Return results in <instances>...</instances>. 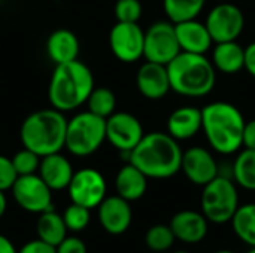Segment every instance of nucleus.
<instances>
[{
  "mask_svg": "<svg viewBox=\"0 0 255 253\" xmlns=\"http://www.w3.org/2000/svg\"><path fill=\"white\" fill-rule=\"evenodd\" d=\"M63 219H64V224L67 227L69 231H73V233H79L82 230H85L91 221V213H90V209L81 206V204H76V203H72L69 204L64 212H63Z\"/></svg>",
  "mask_w": 255,
  "mask_h": 253,
  "instance_id": "30",
  "label": "nucleus"
},
{
  "mask_svg": "<svg viewBox=\"0 0 255 253\" xmlns=\"http://www.w3.org/2000/svg\"><path fill=\"white\" fill-rule=\"evenodd\" d=\"M170 88L184 97H205L217 82V70L203 54L179 52L167 64Z\"/></svg>",
  "mask_w": 255,
  "mask_h": 253,
  "instance_id": "5",
  "label": "nucleus"
},
{
  "mask_svg": "<svg viewBox=\"0 0 255 253\" xmlns=\"http://www.w3.org/2000/svg\"><path fill=\"white\" fill-rule=\"evenodd\" d=\"M202 213L212 224H227L239 207L236 185L226 176H217L203 186L200 198Z\"/></svg>",
  "mask_w": 255,
  "mask_h": 253,
  "instance_id": "7",
  "label": "nucleus"
},
{
  "mask_svg": "<svg viewBox=\"0 0 255 253\" xmlns=\"http://www.w3.org/2000/svg\"><path fill=\"white\" fill-rule=\"evenodd\" d=\"M181 170L191 183L199 186H205L217 176H220L215 158L208 149L202 146H194L184 152Z\"/></svg>",
  "mask_w": 255,
  "mask_h": 253,
  "instance_id": "14",
  "label": "nucleus"
},
{
  "mask_svg": "<svg viewBox=\"0 0 255 253\" xmlns=\"http://www.w3.org/2000/svg\"><path fill=\"white\" fill-rule=\"evenodd\" d=\"M206 0H163V9L173 24L196 19L203 10Z\"/></svg>",
  "mask_w": 255,
  "mask_h": 253,
  "instance_id": "26",
  "label": "nucleus"
},
{
  "mask_svg": "<svg viewBox=\"0 0 255 253\" xmlns=\"http://www.w3.org/2000/svg\"><path fill=\"white\" fill-rule=\"evenodd\" d=\"M16 179L18 173L12 164V160L9 157L0 155V191H9Z\"/></svg>",
  "mask_w": 255,
  "mask_h": 253,
  "instance_id": "33",
  "label": "nucleus"
},
{
  "mask_svg": "<svg viewBox=\"0 0 255 253\" xmlns=\"http://www.w3.org/2000/svg\"><path fill=\"white\" fill-rule=\"evenodd\" d=\"M175 253H188V252H185V251H178V252H175Z\"/></svg>",
  "mask_w": 255,
  "mask_h": 253,
  "instance_id": "42",
  "label": "nucleus"
},
{
  "mask_svg": "<svg viewBox=\"0 0 255 253\" xmlns=\"http://www.w3.org/2000/svg\"><path fill=\"white\" fill-rule=\"evenodd\" d=\"M106 140V119L90 110L76 113L67 121L64 148L73 157H90L100 149Z\"/></svg>",
  "mask_w": 255,
  "mask_h": 253,
  "instance_id": "6",
  "label": "nucleus"
},
{
  "mask_svg": "<svg viewBox=\"0 0 255 253\" xmlns=\"http://www.w3.org/2000/svg\"><path fill=\"white\" fill-rule=\"evenodd\" d=\"M18 253H57L55 246L40 240V239H36V240H30L27 242Z\"/></svg>",
  "mask_w": 255,
  "mask_h": 253,
  "instance_id": "35",
  "label": "nucleus"
},
{
  "mask_svg": "<svg viewBox=\"0 0 255 253\" xmlns=\"http://www.w3.org/2000/svg\"><path fill=\"white\" fill-rule=\"evenodd\" d=\"M178 42L181 51L191 52V54H206L212 45V37L206 24L197 19H188L175 24Z\"/></svg>",
  "mask_w": 255,
  "mask_h": 253,
  "instance_id": "19",
  "label": "nucleus"
},
{
  "mask_svg": "<svg viewBox=\"0 0 255 253\" xmlns=\"http://www.w3.org/2000/svg\"><path fill=\"white\" fill-rule=\"evenodd\" d=\"M247 253H255V246H253V248H251V249H250Z\"/></svg>",
  "mask_w": 255,
  "mask_h": 253,
  "instance_id": "41",
  "label": "nucleus"
},
{
  "mask_svg": "<svg viewBox=\"0 0 255 253\" xmlns=\"http://www.w3.org/2000/svg\"><path fill=\"white\" fill-rule=\"evenodd\" d=\"M106 180L96 169H81L73 173L67 186L72 203L81 204L87 209H96L106 198Z\"/></svg>",
  "mask_w": 255,
  "mask_h": 253,
  "instance_id": "11",
  "label": "nucleus"
},
{
  "mask_svg": "<svg viewBox=\"0 0 255 253\" xmlns=\"http://www.w3.org/2000/svg\"><path fill=\"white\" fill-rule=\"evenodd\" d=\"M67 231L69 230L64 224L63 216L54 212V209L46 210L39 215L37 222H36L37 239L57 248L67 237Z\"/></svg>",
  "mask_w": 255,
  "mask_h": 253,
  "instance_id": "24",
  "label": "nucleus"
},
{
  "mask_svg": "<svg viewBox=\"0 0 255 253\" xmlns=\"http://www.w3.org/2000/svg\"><path fill=\"white\" fill-rule=\"evenodd\" d=\"M115 189L120 197L127 201L140 200L148 189V177L131 163L120 169L115 177Z\"/></svg>",
  "mask_w": 255,
  "mask_h": 253,
  "instance_id": "22",
  "label": "nucleus"
},
{
  "mask_svg": "<svg viewBox=\"0 0 255 253\" xmlns=\"http://www.w3.org/2000/svg\"><path fill=\"white\" fill-rule=\"evenodd\" d=\"M245 118L232 103L214 101L202 109V130L214 151L232 155L244 146Z\"/></svg>",
  "mask_w": 255,
  "mask_h": 253,
  "instance_id": "3",
  "label": "nucleus"
},
{
  "mask_svg": "<svg viewBox=\"0 0 255 253\" xmlns=\"http://www.w3.org/2000/svg\"><path fill=\"white\" fill-rule=\"evenodd\" d=\"M10 191L15 203L28 213L40 215L52 209V189L37 173L18 176Z\"/></svg>",
  "mask_w": 255,
  "mask_h": 253,
  "instance_id": "9",
  "label": "nucleus"
},
{
  "mask_svg": "<svg viewBox=\"0 0 255 253\" xmlns=\"http://www.w3.org/2000/svg\"><path fill=\"white\" fill-rule=\"evenodd\" d=\"M202 130V109L182 106L173 110L167 119V133L175 140H188Z\"/></svg>",
  "mask_w": 255,
  "mask_h": 253,
  "instance_id": "20",
  "label": "nucleus"
},
{
  "mask_svg": "<svg viewBox=\"0 0 255 253\" xmlns=\"http://www.w3.org/2000/svg\"><path fill=\"white\" fill-rule=\"evenodd\" d=\"M73 173L75 170L72 167V163L67 160V157L61 155L60 152L40 158L37 174L52 191L67 189L73 177Z\"/></svg>",
  "mask_w": 255,
  "mask_h": 253,
  "instance_id": "18",
  "label": "nucleus"
},
{
  "mask_svg": "<svg viewBox=\"0 0 255 253\" xmlns=\"http://www.w3.org/2000/svg\"><path fill=\"white\" fill-rule=\"evenodd\" d=\"M6 207H7V201H6L4 192L0 191V219H1V216L4 215V212H6Z\"/></svg>",
  "mask_w": 255,
  "mask_h": 253,
  "instance_id": "39",
  "label": "nucleus"
},
{
  "mask_svg": "<svg viewBox=\"0 0 255 253\" xmlns=\"http://www.w3.org/2000/svg\"><path fill=\"white\" fill-rule=\"evenodd\" d=\"M214 253H233L232 251H217V252Z\"/></svg>",
  "mask_w": 255,
  "mask_h": 253,
  "instance_id": "40",
  "label": "nucleus"
},
{
  "mask_svg": "<svg viewBox=\"0 0 255 253\" xmlns=\"http://www.w3.org/2000/svg\"><path fill=\"white\" fill-rule=\"evenodd\" d=\"M233 177L239 186L255 191V149H244L235 160Z\"/></svg>",
  "mask_w": 255,
  "mask_h": 253,
  "instance_id": "27",
  "label": "nucleus"
},
{
  "mask_svg": "<svg viewBox=\"0 0 255 253\" xmlns=\"http://www.w3.org/2000/svg\"><path fill=\"white\" fill-rule=\"evenodd\" d=\"M114 12L118 22H137L143 9L139 0H117Z\"/></svg>",
  "mask_w": 255,
  "mask_h": 253,
  "instance_id": "32",
  "label": "nucleus"
},
{
  "mask_svg": "<svg viewBox=\"0 0 255 253\" xmlns=\"http://www.w3.org/2000/svg\"><path fill=\"white\" fill-rule=\"evenodd\" d=\"M0 253H18L15 245L3 234H0Z\"/></svg>",
  "mask_w": 255,
  "mask_h": 253,
  "instance_id": "38",
  "label": "nucleus"
},
{
  "mask_svg": "<svg viewBox=\"0 0 255 253\" xmlns=\"http://www.w3.org/2000/svg\"><path fill=\"white\" fill-rule=\"evenodd\" d=\"M45 48L49 60L57 66L78 60L79 40L73 31L67 28H58L48 36Z\"/></svg>",
  "mask_w": 255,
  "mask_h": 253,
  "instance_id": "21",
  "label": "nucleus"
},
{
  "mask_svg": "<svg viewBox=\"0 0 255 253\" xmlns=\"http://www.w3.org/2000/svg\"><path fill=\"white\" fill-rule=\"evenodd\" d=\"M67 119L63 112L51 107L30 113L21 124L19 139L24 148L39 157L61 152L66 145Z\"/></svg>",
  "mask_w": 255,
  "mask_h": 253,
  "instance_id": "4",
  "label": "nucleus"
},
{
  "mask_svg": "<svg viewBox=\"0 0 255 253\" xmlns=\"http://www.w3.org/2000/svg\"><path fill=\"white\" fill-rule=\"evenodd\" d=\"M40 158L42 157H39L36 152L22 146V149L18 151L10 160H12V164H13L18 176H25V174L37 173L39 166H40Z\"/></svg>",
  "mask_w": 255,
  "mask_h": 253,
  "instance_id": "31",
  "label": "nucleus"
},
{
  "mask_svg": "<svg viewBox=\"0 0 255 253\" xmlns=\"http://www.w3.org/2000/svg\"><path fill=\"white\" fill-rule=\"evenodd\" d=\"M94 89V76L87 64L79 60L57 64L48 85L51 107L70 112L87 103Z\"/></svg>",
  "mask_w": 255,
  "mask_h": 253,
  "instance_id": "2",
  "label": "nucleus"
},
{
  "mask_svg": "<svg viewBox=\"0 0 255 253\" xmlns=\"http://www.w3.org/2000/svg\"><path fill=\"white\" fill-rule=\"evenodd\" d=\"M244 69L255 78V42L250 43L247 48H245V66Z\"/></svg>",
  "mask_w": 255,
  "mask_h": 253,
  "instance_id": "37",
  "label": "nucleus"
},
{
  "mask_svg": "<svg viewBox=\"0 0 255 253\" xmlns=\"http://www.w3.org/2000/svg\"><path fill=\"white\" fill-rule=\"evenodd\" d=\"M208 219L203 213L194 210H181L170 219L169 227L172 228L176 240L184 243H199L208 236Z\"/></svg>",
  "mask_w": 255,
  "mask_h": 253,
  "instance_id": "17",
  "label": "nucleus"
},
{
  "mask_svg": "<svg viewBox=\"0 0 255 253\" xmlns=\"http://www.w3.org/2000/svg\"><path fill=\"white\" fill-rule=\"evenodd\" d=\"M182 149L169 133L152 131L127 154V163L137 167L148 179H169L182 166Z\"/></svg>",
  "mask_w": 255,
  "mask_h": 253,
  "instance_id": "1",
  "label": "nucleus"
},
{
  "mask_svg": "<svg viewBox=\"0 0 255 253\" xmlns=\"http://www.w3.org/2000/svg\"><path fill=\"white\" fill-rule=\"evenodd\" d=\"M109 46L117 60L134 63L143 57L145 31L137 22H118L111 28Z\"/></svg>",
  "mask_w": 255,
  "mask_h": 253,
  "instance_id": "12",
  "label": "nucleus"
},
{
  "mask_svg": "<svg viewBox=\"0 0 255 253\" xmlns=\"http://www.w3.org/2000/svg\"><path fill=\"white\" fill-rule=\"evenodd\" d=\"M57 253H87V246L79 237H66L57 248Z\"/></svg>",
  "mask_w": 255,
  "mask_h": 253,
  "instance_id": "34",
  "label": "nucleus"
},
{
  "mask_svg": "<svg viewBox=\"0 0 255 253\" xmlns=\"http://www.w3.org/2000/svg\"><path fill=\"white\" fill-rule=\"evenodd\" d=\"M179 52L182 51L172 21H157L145 31L143 57L146 61L167 66Z\"/></svg>",
  "mask_w": 255,
  "mask_h": 253,
  "instance_id": "8",
  "label": "nucleus"
},
{
  "mask_svg": "<svg viewBox=\"0 0 255 253\" xmlns=\"http://www.w3.org/2000/svg\"><path fill=\"white\" fill-rule=\"evenodd\" d=\"M143 136L140 121L128 112H115L106 119V140L121 154L131 152Z\"/></svg>",
  "mask_w": 255,
  "mask_h": 253,
  "instance_id": "13",
  "label": "nucleus"
},
{
  "mask_svg": "<svg viewBox=\"0 0 255 253\" xmlns=\"http://www.w3.org/2000/svg\"><path fill=\"white\" fill-rule=\"evenodd\" d=\"M136 86L139 92L148 100L164 98L172 89L167 66L152 61L143 63L136 75Z\"/></svg>",
  "mask_w": 255,
  "mask_h": 253,
  "instance_id": "16",
  "label": "nucleus"
},
{
  "mask_svg": "<svg viewBox=\"0 0 255 253\" xmlns=\"http://www.w3.org/2000/svg\"><path fill=\"white\" fill-rule=\"evenodd\" d=\"M244 146L247 149H255V119L248 121L244 128Z\"/></svg>",
  "mask_w": 255,
  "mask_h": 253,
  "instance_id": "36",
  "label": "nucleus"
},
{
  "mask_svg": "<svg viewBox=\"0 0 255 253\" xmlns=\"http://www.w3.org/2000/svg\"><path fill=\"white\" fill-rule=\"evenodd\" d=\"M217 1H227V0H217Z\"/></svg>",
  "mask_w": 255,
  "mask_h": 253,
  "instance_id": "43",
  "label": "nucleus"
},
{
  "mask_svg": "<svg viewBox=\"0 0 255 253\" xmlns=\"http://www.w3.org/2000/svg\"><path fill=\"white\" fill-rule=\"evenodd\" d=\"M176 237L169 225H154L145 234V243L148 249L154 252L169 251L173 246Z\"/></svg>",
  "mask_w": 255,
  "mask_h": 253,
  "instance_id": "29",
  "label": "nucleus"
},
{
  "mask_svg": "<svg viewBox=\"0 0 255 253\" xmlns=\"http://www.w3.org/2000/svg\"><path fill=\"white\" fill-rule=\"evenodd\" d=\"M205 24L215 43L238 40L245 28V15L239 6L220 1L209 10Z\"/></svg>",
  "mask_w": 255,
  "mask_h": 253,
  "instance_id": "10",
  "label": "nucleus"
},
{
  "mask_svg": "<svg viewBox=\"0 0 255 253\" xmlns=\"http://www.w3.org/2000/svg\"><path fill=\"white\" fill-rule=\"evenodd\" d=\"M97 209L99 222L108 234L121 236L130 228L133 219L130 201L124 200L118 194L106 197Z\"/></svg>",
  "mask_w": 255,
  "mask_h": 253,
  "instance_id": "15",
  "label": "nucleus"
},
{
  "mask_svg": "<svg viewBox=\"0 0 255 253\" xmlns=\"http://www.w3.org/2000/svg\"><path fill=\"white\" fill-rule=\"evenodd\" d=\"M230 222L239 240L251 248L255 246V203L239 206Z\"/></svg>",
  "mask_w": 255,
  "mask_h": 253,
  "instance_id": "25",
  "label": "nucleus"
},
{
  "mask_svg": "<svg viewBox=\"0 0 255 253\" xmlns=\"http://www.w3.org/2000/svg\"><path fill=\"white\" fill-rule=\"evenodd\" d=\"M88 110L103 119H108L112 113H115L117 109V97L112 89L106 86H99L91 91L88 100H87Z\"/></svg>",
  "mask_w": 255,
  "mask_h": 253,
  "instance_id": "28",
  "label": "nucleus"
},
{
  "mask_svg": "<svg viewBox=\"0 0 255 253\" xmlns=\"http://www.w3.org/2000/svg\"><path fill=\"white\" fill-rule=\"evenodd\" d=\"M211 61L215 70H220L226 75H235L245 66V48H242L238 40L220 42L212 51Z\"/></svg>",
  "mask_w": 255,
  "mask_h": 253,
  "instance_id": "23",
  "label": "nucleus"
}]
</instances>
